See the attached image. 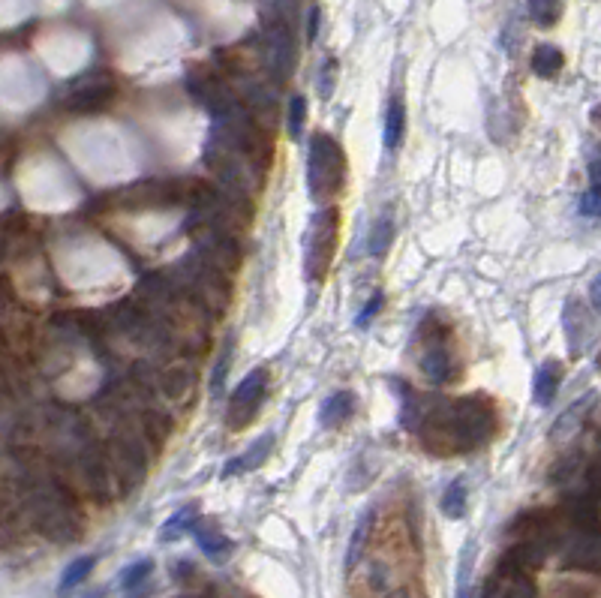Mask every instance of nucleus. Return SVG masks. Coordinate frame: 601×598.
I'll list each match as a JSON object with an SVG mask.
<instances>
[{"instance_id": "dca6fc26", "label": "nucleus", "mask_w": 601, "mask_h": 598, "mask_svg": "<svg viewBox=\"0 0 601 598\" xmlns=\"http://www.w3.org/2000/svg\"><path fill=\"white\" fill-rule=\"evenodd\" d=\"M394 241V223H391V217H379V223L373 226V232H370V253L373 256H382L385 250H388V244Z\"/></svg>"}, {"instance_id": "423d86ee", "label": "nucleus", "mask_w": 601, "mask_h": 598, "mask_svg": "<svg viewBox=\"0 0 601 598\" xmlns=\"http://www.w3.org/2000/svg\"><path fill=\"white\" fill-rule=\"evenodd\" d=\"M421 367H424V373H427L430 382H436V385L448 382L451 379V355H448V349L439 340H433L427 346L424 358H421Z\"/></svg>"}, {"instance_id": "4468645a", "label": "nucleus", "mask_w": 601, "mask_h": 598, "mask_svg": "<svg viewBox=\"0 0 601 598\" xmlns=\"http://www.w3.org/2000/svg\"><path fill=\"white\" fill-rule=\"evenodd\" d=\"M442 511H445L451 520H460V517L466 514V484H463L460 478L448 484V490H445V496H442Z\"/></svg>"}, {"instance_id": "2eb2a0df", "label": "nucleus", "mask_w": 601, "mask_h": 598, "mask_svg": "<svg viewBox=\"0 0 601 598\" xmlns=\"http://www.w3.org/2000/svg\"><path fill=\"white\" fill-rule=\"evenodd\" d=\"M196 526V505H187V508H181L172 520H166V526H163V541H172V538H178L181 532H187V529H193Z\"/></svg>"}, {"instance_id": "aec40b11", "label": "nucleus", "mask_w": 601, "mask_h": 598, "mask_svg": "<svg viewBox=\"0 0 601 598\" xmlns=\"http://www.w3.org/2000/svg\"><path fill=\"white\" fill-rule=\"evenodd\" d=\"M367 526H370V517H364V520L358 523L355 535H352V544H349V556H346V565H349V568H352V565H355V559L361 556V547H364V541H367Z\"/></svg>"}, {"instance_id": "412c9836", "label": "nucleus", "mask_w": 601, "mask_h": 598, "mask_svg": "<svg viewBox=\"0 0 601 598\" xmlns=\"http://www.w3.org/2000/svg\"><path fill=\"white\" fill-rule=\"evenodd\" d=\"M334 73H337V61H325L322 67V82H319V94L328 100L334 94Z\"/></svg>"}, {"instance_id": "f257e3e1", "label": "nucleus", "mask_w": 601, "mask_h": 598, "mask_svg": "<svg viewBox=\"0 0 601 598\" xmlns=\"http://www.w3.org/2000/svg\"><path fill=\"white\" fill-rule=\"evenodd\" d=\"M424 445L445 439L442 451H472L490 442L499 430L496 409L484 397H463L442 412H424Z\"/></svg>"}, {"instance_id": "39448f33", "label": "nucleus", "mask_w": 601, "mask_h": 598, "mask_svg": "<svg viewBox=\"0 0 601 598\" xmlns=\"http://www.w3.org/2000/svg\"><path fill=\"white\" fill-rule=\"evenodd\" d=\"M559 382H562V364L559 361H544L535 370V379H532V400L538 406H550L556 400Z\"/></svg>"}, {"instance_id": "b1692460", "label": "nucleus", "mask_w": 601, "mask_h": 598, "mask_svg": "<svg viewBox=\"0 0 601 598\" xmlns=\"http://www.w3.org/2000/svg\"><path fill=\"white\" fill-rule=\"evenodd\" d=\"M589 301H592V307L595 310H601V274L592 280V286H589Z\"/></svg>"}, {"instance_id": "6e6552de", "label": "nucleus", "mask_w": 601, "mask_h": 598, "mask_svg": "<svg viewBox=\"0 0 601 598\" xmlns=\"http://www.w3.org/2000/svg\"><path fill=\"white\" fill-rule=\"evenodd\" d=\"M529 67H532V73H535L538 79H556V76L562 73V67H565V55H562V49H556V46H538V49L532 52Z\"/></svg>"}, {"instance_id": "20e7f679", "label": "nucleus", "mask_w": 601, "mask_h": 598, "mask_svg": "<svg viewBox=\"0 0 601 598\" xmlns=\"http://www.w3.org/2000/svg\"><path fill=\"white\" fill-rule=\"evenodd\" d=\"M265 391H268V370H253V373H247V376L238 382L235 394H232V403H229V427L244 430V427L256 418V412H259V406H262V400H265Z\"/></svg>"}, {"instance_id": "5701e85b", "label": "nucleus", "mask_w": 601, "mask_h": 598, "mask_svg": "<svg viewBox=\"0 0 601 598\" xmlns=\"http://www.w3.org/2000/svg\"><path fill=\"white\" fill-rule=\"evenodd\" d=\"M226 370H229V352L217 361V373H214V382H211V394L220 397L223 394V379H226Z\"/></svg>"}, {"instance_id": "393cba45", "label": "nucleus", "mask_w": 601, "mask_h": 598, "mask_svg": "<svg viewBox=\"0 0 601 598\" xmlns=\"http://www.w3.org/2000/svg\"><path fill=\"white\" fill-rule=\"evenodd\" d=\"M319 34V7L310 10V25H307V40H316Z\"/></svg>"}, {"instance_id": "0eeeda50", "label": "nucleus", "mask_w": 601, "mask_h": 598, "mask_svg": "<svg viewBox=\"0 0 601 598\" xmlns=\"http://www.w3.org/2000/svg\"><path fill=\"white\" fill-rule=\"evenodd\" d=\"M271 445H274V436H271V433H268V436H262V442H253V445H250V451H244L241 457H232V460L226 463V469H223V478H229V475H238V472H247V469H256L259 463H265V457H268Z\"/></svg>"}, {"instance_id": "a878e982", "label": "nucleus", "mask_w": 601, "mask_h": 598, "mask_svg": "<svg viewBox=\"0 0 601 598\" xmlns=\"http://www.w3.org/2000/svg\"><path fill=\"white\" fill-rule=\"evenodd\" d=\"M403 394H406V400L412 403V394H409V385H403ZM409 415H412V406H406V415H403V424H409Z\"/></svg>"}, {"instance_id": "f8f14e48", "label": "nucleus", "mask_w": 601, "mask_h": 598, "mask_svg": "<svg viewBox=\"0 0 601 598\" xmlns=\"http://www.w3.org/2000/svg\"><path fill=\"white\" fill-rule=\"evenodd\" d=\"M403 124H406L403 100H391V103H388V112H385V130H382L385 151H394V148H397V142L403 139Z\"/></svg>"}, {"instance_id": "7ed1b4c3", "label": "nucleus", "mask_w": 601, "mask_h": 598, "mask_svg": "<svg viewBox=\"0 0 601 598\" xmlns=\"http://www.w3.org/2000/svg\"><path fill=\"white\" fill-rule=\"evenodd\" d=\"M334 238H337V211H322L313 217L307 232V274L322 280L331 259H334Z\"/></svg>"}, {"instance_id": "1a4fd4ad", "label": "nucleus", "mask_w": 601, "mask_h": 598, "mask_svg": "<svg viewBox=\"0 0 601 598\" xmlns=\"http://www.w3.org/2000/svg\"><path fill=\"white\" fill-rule=\"evenodd\" d=\"M352 412H355V397L349 391H337L322 406V424L325 427H340L343 421L352 418Z\"/></svg>"}, {"instance_id": "bb28decb", "label": "nucleus", "mask_w": 601, "mask_h": 598, "mask_svg": "<svg viewBox=\"0 0 601 598\" xmlns=\"http://www.w3.org/2000/svg\"><path fill=\"white\" fill-rule=\"evenodd\" d=\"M592 121H595V124L601 127V106H598V109H592Z\"/></svg>"}, {"instance_id": "9d476101", "label": "nucleus", "mask_w": 601, "mask_h": 598, "mask_svg": "<svg viewBox=\"0 0 601 598\" xmlns=\"http://www.w3.org/2000/svg\"><path fill=\"white\" fill-rule=\"evenodd\" d=\"M196 532V544L202 547V553H208L214 562H226L229 553H232V541L223 535V532H214V529H202V526H193Z\"/></svg>"}, {"instance_id": "a211bd4d", "label": "nucleus", "mask_w": 601, "mask_h": 598, "mask_svg": "<svg viewBox=\"0 0 601 598\" xmlns=\"http://www.w3.org/2000/svg\"><path fill=\"white\" fill-rule=\"evenodd\" d=\"M151 571H154V562H151V559H139V562H133V565H127V568L121 571V586H124V589H136L142 580H148Z\"/></svg>"}, {"instance_id": "4be33fe9", "label": "nucleus", "mask_w": 601, "mask_h": 598, "mask_svg": "<svg viewBox=\"0 0 601 598\" xmlns=\"http://www.w3.org/2000/svg\"><path fill=\"white\" fill-rule=\"evenodd\" d=\"M379 307H382V295H379V292H376V295H373V298H370V301H367V307H364V310H361V313H358V319H355V325H358V328H367V325H370V322H373V316H376V313H379Z\"/></svg>"}, {"instance_id": "ddd939ff", "label": "nucleus", "mask_w": 601, "mask_h": 598, "mask_svg": "<svg viewBox=\"0 0 601 598\" xmlns=\"http://www.w3.org/2000/svg\"><path fill=\"white\" fill-rule=\"evenodd\" d=\"M526 10L538 28H553L562 19V0H526Z\"/></svg>"}, {"instance_id": "9b49d317", "label": "nucleus", "mask_w": 601, "mask_h": 598, "mask_svg": "<svg viewBox=\"0 0 601 598\" xmlns=\"http://www.w3.org/2000/svg\"><path fill=\"white\" fill-rule=\"evenodd\" d=\"M580 214L601 217V157L589 163V190L580 196Z\"/></svg>"}, {"instance_id": "f03ea898", "label": "nucleus", "mask_w": 601, "mask_h": 598, "mask_svg": "<svg viewBox=\"0 0 601 598\" xmlns=\"http://www.w3.org/2000/svg\"><path fill=\"white\" fill-rule=\"evenodd\" d=\"M346 181V157L340 145L328 136H313L307 163V190L316 202L334 199Z\"/></svg>"}, {"instance_id": "6ab92c4d", "label": "nucleus", "mask_w": 601, "mask_h": 598, "mask_svg": "<svg viewBox=\"0 0 601 598\" xmlns=\"http://www.w3.org/2000/svg\"><path fill=\"white\" fill-rule=\"evenodd\" d=\"M304 112H307L304 97H292V103H289V133H292V139H298L301 130H304Z\"/></svg>"}, {"instance_id": "f3484780", "label": "nucleus", "mask_w": 601, "mask_h": 598, "mask_svg": "<svg viewBox=\"0 0 601 598\" xmlns=\"http://www.w3.org/2000/svg\"><path fill=\"white\" fill-rule=\"evenodd\" d=\"M97 565V559L94 556H82V559H76V562H70L67 565V571H64V580H61V592H67V589H73V586H79L88 574H91V568Z\"/></svg>"}]
</instances>
